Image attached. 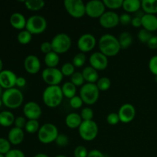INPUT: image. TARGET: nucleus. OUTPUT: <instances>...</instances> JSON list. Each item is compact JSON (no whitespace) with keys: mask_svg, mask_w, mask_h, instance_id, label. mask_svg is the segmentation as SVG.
I'll return each mask as SVG.
<instances>
[{"mask_svg":"<svg viewBox=\"0 0 157 157\" xmlns=\"http://www.w3.org/2000/svg\"><path fill=\"white\" fill-rule=\"evenodd\" d=\"M100 52L108 57H114L121 50L118 38L111 34H104L98 41Z\"/></svg>","mask_w":157,"mask_h":157,"instance_id":"f257e3e1","label":"nucleus"},{"mask_svg":"<svg viewBox=\"0 0 157 157\" xmlns=\"http://www.w3.org/2000/svg\"><path fill=\"white\" fill-rule=\"evenodd\" d=\"M64 98L62 90L59 85L48 86L42 94L44 104L50 108H55L61 104Z\"/></svg>","mask_w":157,"mask_h":157,"instance_id":"f03ea898","label":"nucleus"},{"mask_svg":"<svg viewBox=\"0 0 157 157\" xmlns=\"http://www.w3.org/2000/svg\"><path fill=\"white\" fill-rule=\"evenodd\" d=\"M1 99L2 104L8 108L16 109L22 104L24 96L19 89L13 87L5 90Z\"/></svg>","mask_w":157,"mask_h":157,"instance_id":"7ed1b4c3","label":"nucleus"},{"mask_svg":"<svg viewBox=\"0 0 157 157\" xmlns=\"http://www.w3.org/2000/svg\"><path fill=\"white\" fill-rule=\"evenodd\" d=\"M58 134V129L55 124L46 123L40 127L38 132V139L41 144H50L55 142Z\"/></svg>","mask_w":157,"mask_h":157,"instance_id":"20e7f679","label":"nucleus"},{"mask_svg":"<svg viewBox=\"0 0 157 157\" xmlns=\"http://www.w3.org/2000/svg\"><path fill=\"white\" fill-rule=\"evenodd\" d=\"M80 97L87 105H93L99 99L100 90L96 84L86 83L80 89Z\"/></svg>","mask_w":157,"mask_h":157,"instance_id":"39448f33","label":"nucleus"},{"mask_svg":"<svg viewBox=\"0 0 157 157\" xmlns=\"http://www.w3.org/2000/svg\"><path fill=\"white\" fill-rule=\"evenodd\" d=\"M47 26V20L44 16L33 15L27 19L25 29L32 35H39L46 30Z\"/></svg>","mask_w":157,"mask_h":157,"instance_id":"423d86ee","label":"nucleus"},{"mask_svg":"<svg viewBox=\"0 0 157 157\" xmlns=\"http://www.w3.org/2000/svg\"><path fill=\"white\" fill-rule=\"evenodd\" d=\"M52 50L58 55L66 53L71 47V38L65 33H58L55 35L52 41Z\"/></svg>","mask_w":157,"mask_h":157,"instance_id":"0eeeda50","label":"nucleus"},{"mask_svg":"<svg viewBox=\"0 0 157 157\" xmlns=\"http://www.w3.org/2000/svg\"><path fill=\"white\" fill-rule=\"evenodd\" d=\"M98 124L94 121H83L78 128L79 135L84 140L93 141L98 135Z\"/></svg>","mask_w":157,"mask_h":157,"instance_id":"6e6552de","label":"nucleus"},{"mask_svg":"<svg viewBox=\"0 0 157 157\" xmlns=\"http://www.w3.org/2000/svg\"><path fill=\"white\" fill-rule=\"evenodd\" d=\"M64 6L67 13L75 18H82L86 14L85 4L82 0H64Z\"/></svg>","mask_w":157,"mask_h":157,"instance_id":"1a4fd4ad","label":"nucleus"},{"mask_svg":"<svg viewBox=\"0 0 157 157\" xmlns=\"http://www.w3.org/2000/svg\"><path fill=\"white\" fill-rule=\"evenodd\" d=\"M42 80L48 86L59 85L62 81L64 75L61 71V69L57 67H46L41 73Z\"/></svg>","mask_w":157,"mask_h":157,"instance_id":"9d476101","label":"nucleus"},{"mask_svg":"<svg viewBox=\"0 0 157 157\" xmlns=\"http://www.w3.org/2000/svg\"><path fill=\"white\" fill-rule=\"evenodd\" d=\"M105 5L101 0H90L85 4L86 15L93 18H99L105 12Z\"/></svg>","mask_w":157,"mask_h":157,"instance_id":"9b49d317","label":"nucleus"},{"mask_svg":"<svg viewBox=\"0 0 157 157\" xmlns=\"http://www.w3.org/2000/svg\"><path fill=\"white\" fill-rule=\"evenodd\" d=\"M97 44V39L92 34L85 33L79 37L77 42L78 49L83 53L90 52L95 48Z\"/></svg>","mask_w":157,"mask_h":157,"instance_id":"f8f14e48","label":"nucleus"},{"mask_svg":"<svg viewBox=\"0 0 157 157\" xmlns=\"http://www.w3.org/2000/svg\"><path fill=\"white\" fill-rule=\"evenodd\" d=\"M99 23L104 29H113L120 23V15L113 11H107L100 17Z\"/></svg>","mask_w":157,"mask_h":157,"instance_id":"ddd939ff","label":"nucleus"},{"mask_svg":"<svg viewBox=\"0 0 157 157\" xmlns=\"http://www.w3.org/2000/svg\"><path fill=\"white\" fill-rule=\"evenodd\" d=\"M117 113L121 122L123 124H129L132 122L136 117V108L133 104L127 103L120 107Z\"/></svg>","mask_w":157,"mask_h":157,"instance_id":"4468645a","label":"nucleus"},{"mask_svg":"<svg viewBox=\"0 0 157 157\" xmlns=\"http://www.w3.org/2000/svg\"><path fill=\"white\" fill-rule=\"evenodd\" d=\"M89 63L98 71H104L108 66V58L101 52H94L89 58Z\"/></svg>","mask_w":157,"mask_h":157,"instance_id":"2eb2a0df","label":"nucleus"},{"mask_svg":"<svg viewBox=\"0 0 157 157\" xmlns=\"http://www.w3.org/2000/svg\"><path fill=\"white\" fill-rule=\"evenodd\" d=\"M23 113L25 117L29 120H36L38 121L42 114L41 106L35 101H29L24 105Z\"/></svg>","mask_w":157,"mask_h":157,"instance_id":"dca6fc26","label":"nucleus"},{"mask_svg":"<svg viewBox=\"0 0 157 157\" xmlns=\"http://www.w3.org/2000/svg\"><path fill=\"white\" fill-rule=\"evenodd\" d=\"M18 77L13 71L10 70H2L0 73V85L3 89L13 88L16 84Z\"/></svg>","mask_w":157,"mask_h":157,"instance_id":"f3484780","label":"nucleus"},{"mask_svg":"<svg viewBox=\"0 0 157 157\" xmlns=\"http://www.w3.org/2000/svg\"><path fill=\"white\" fill-rule=\"evenodd\" d=\"M41 64L39 58L34 55H29L25 58L24 67L28 73L35 75L41 70Z\"/></svg>","mask_w":157,"mask_h":157,"instance_id":"a211bd4d","label":"nucleus"},{"mask_svg":"<svg viewBox=\"0 0 157 157\" xmlns=\"http://www.w3.org/2000/svg\"><path fill=\"white\" fill-rule=\"evenodd\" d=\"M25 139V133L22 129L13 127L8 133V140L12 145H19Z\"/></svg>","mask_w":157,"mask_h":157,"instance_id":"6ab92c4d","label":"nucleus"},{"mask_svg":"<svg viewBox=\"0 0 157 157\" xmlns=\"http://www.w3.org/2000/svg\"><path fill=\"white\" fill-rule=\"evenodd\" d=\"M9 21H10L11 25L14 29L22 31L23 29H25L27 19L23 14L20 13V12H14L10 16Z\"/></svg>","mask_w":157,"mask_h":157,"instance_id":"aec40b11","label":"nucleus"},{"mask_svg":"<svg viewBox=\"0 0 157 157\" xmlns=\"http://www.w3.org/2000/svg\"><path fill=\"white\" fill-rule=\"evenodd\" d=\"M141 19L143 29L150 32H153L157 30V16L156 15L144 14Z\"/></svg>","mask_w":157,"mask_h":157,"instance_id":"412c9836","label":"nucleus"},{"mask_svg":"<svg viewBox=\"0 0 157 157\" xmlns=\"http://www.w3.org/2000/svg\"><path fill=\"white\" fill-rule=\"evenodd\" d=\"M83 120L81 115L78 113H70L67 115L65 118V124L70 129L79 128L81 124H82Z\"/></svg>","mask_w":157,"mask_h":157,"instance_id":"4be33fe9","label":"nucleus"},{"mask_svg":"<svg viewBox=\"0 0 157 157\" xmlns=\"http://www.w3.org/2000/svg\"><path fill=\"white\" fill-rule=\"evenodd\" d=\"M83 77L87 83L90 84H95L99 79L98 72L96 69L92 67L91 66H87L83 69L82 71Z\"/></svg>","mask_w":157,"mask_h":157,"instance_id":"5701e85b","label":"nucleus"},{"mask_svg":"<svg viewBox=\"0 0 157 157\" xmlns=\"http://www.w3.org/2000/svg\"><path fill=\"white\" fill-rule=\"evenodd\" d=\"M123 9L130 13H136L140 10L141 2L140 0H124Z\"/></svg>","mask_w":157,"mask_h":157,"instance_id":"b1692460","label":"nucleus"},{"mask_svg":"<svg viewBox=\"0 0 157 157\" xmlns=\"http://www.w3.org/2000/svg\"><path fill=\"white\" fill-rule=\"evenodd\" d=\"M141 9L145 14H157V0H143L141 1Z\"/></svg>","mask_w":157,"mask_h":157,"instance_id":"393cba45","label":"nucleus"},{"mask_svg":"<svg viewBox=\"0 0 157 157\" xmlns=\"http://www.w3.org/2000/svg\"><path fill=\"white\" fill-rule=\"evenodd\" d=\"M15 117L13 113L9 110H3L0 112V125L8 127L14 124Z\"/></svg>","mask_w":157,"mask_h":157,"instance_id":"a878e982","label":"nucleus"},{"mask_svg":"<svg viewBox=\"0 0 157 157\" xmlns=\"http://www.w3.org/2000/svg\"><path fill=\"white\" fill-rule=\"evenodd\" d=\"M44 61L48 67H56L60 61V56L55 52H51L44 55Z\"/></svg>","mask_w":157,"mask_h":157,"instance_id":"bb28decb","label":"nucleus"},{"mask_svg":"<svg viewBox=\"0 0 157 157\" xmlns=\"http://www.w3.org/2000/svg\"><path fill=\"white\" fill-rule=\"evenodd\" d=\"M121 49H127L132 44L133 41V35L128 32H124L120 34L118 38Z\"/></svg>","mask_w":157,"mask_h":157,"instance_id":"cd10ccee","label":"nucleus"},{"mask_svg":"<svg viewBox=\"0 0 157 157\" xmlns=\"http://www.w3.org/2000/svg\"><path fill=\"white\" fill-rule=\"evenodd\" d=\"M61 90L64 97L71 99L75 96H76L77 87L71 81H67L61 86Z\"/></svg>","mask_w":157,"mask_h":157,"instance_id":"c85d7f7f","label":"nucleus"},{"mask_svg":"<svg viewBox=\"0 0 157 157\" xmlns=\"http://www.w3.org/2000/svg\"><path fill=\"white\" fill-rule=\"evenodd\" d=\"M24 3L25 7L31 11H39L45 6V2L43 0H27Z\"/></svg>","mask_w":157,"mask_h":157,"instance_id":"c756f323","label":"nucleus"},{"mask_svg":"<svg viewBox=\"0 0 157 157\" xmlns=\"http://www.w3.org/2000/svg\"><path fill=\"white\" fill-rule=\"evenodd\" d=\"M40 129V125L38 121L36 120H29L26 123L25 130L27 133L33 134V133H38Z\"/></svg>","mask_w":157,"mask_h":157,"instance_id":"7c9ffc66","label":"nucleus"},{"mask_svg":"<svg viewBox=\"0 0 157 157\" xmlns=\"http://www.w3.org/2000/svg\"><path fill=\"white\" fill-rule=\"evenodd\" d=\"M18 41L21 44H28L31 42L32 39V34H31L29 31L22 30L18 34L17 36Z\"/></svg>","mask_w":157,"mask_h":157,"instance_id":"2f4dec72","label":"nucleus"},{"mask_svg":"<svg viewBox=\"0 0 157 157\" xmlns=\"http://www.w3.org/2000/svg\"><path fill=\"white\" fill-rule=\"evenodd\" d=\"M96 84L100 91H106L110 89V86H111V81H110V78L107 77H102L98 79Z\"/></svg>","mask_w":157,"mask_h":157,"instance_id":"473e14b6","label":"nucleus"},{"mask_svg":"<svg viewBox=\"0 0 157 157\" xmlns=\"http://www.w3.org/2000/svg\"><path fill=\"white\" fill-rule=\"evenodd\" d=\"M71 82L75 84L76 87H82L85 84V80L83 77L82 72L75 71L71 77Z\"/></svg>","mask_w":157,"mask_h":157,"instance_id":"72a5a7b5","label":"nucleus"},{"mask_svg":"<svg viewBox=\"0 0 157 157\" xmlns=\"http://www.w3.org/2000/svg\"><path fill=\"white\" fill-rule=\"evenodd\" d=\"M86 61V55L83 52L76 54L72 59V64L75 67H81L84 65Z\"/></svg>","mask_w":157,"mask_h":157,"instance_id":"f704fd0d","label":"nucleus"},{"mask_svg":"<svg viewBox=\"0 0 157 157\" xmlns=\"http://www.w3.org/2000/svg\"><path fill=\"white\" fill-rule=\"evenodd\" d=\"M153 36L152 32H149V31L146 30V29H142L138 32L137 33V38L140 42L144 43V44H147L148 41H150V38Z\"/></svg>","mask_w":157,"mask_h":157,"instance_id":"c9c22d12","label":"nucleus"},{"mask_svg":"<svg viewBox=\"0 0 157 157\" xmlns=\"http://www.w3.org/2000/svg\"><path fill=\"white\" fill-rule=\"evenodd\" d=\"M61 71L64 76L71 77L75 72V67L72 62H66L61 66Z\"/></svg>","mask_w":157,"mask_h":157,"instance_id":"e433bc0d","label":"nucleus"},{"mask_svg":"<svg viewBox=\"0 0 157 157\" xmlns=\"http://www.w3.org/2000/svg\"><path fill=\"white\" fill-rule=\"evenodd\" d=\"M80 115H81L83 121H92V120H93L94 113L93 110H92L90 107H84V108L81 110Z\"/></svg>","mask_w":157,"mask_h":157,"instance_id":"4c0bfd02","label":"nucleus"},{"mask_svg":"<svg viewBox=\"0 0 157 157\" xmlns=\"http://www.w3.org/2000/svg\"><path fill=\"white\" fill-rule=\"evenodd\" d=\"M105 7L110 9H118L123 6L124 0H104Z\"/></svg>","mask_w":157,"mask_h":157,"instance_id":"58836bf2","label":"nucleus"},{"mask_svg":"<svg viewBox=\"0 0 157 157\" xmlns=\"http://www.w3.org/2000/svg\"><path fill=\"white\" fill-rule=\"evenodd\" d=\"M11 150V144L9 140L2 137L0 138V154L6 155Z\"/></svg>","mask_w":157,"mask_h":157,"instance_id":"ea45409f","label":"nucleus"},{"mask_svg":"<svg viewBox=\"0 0 157 157\" xmlns=\"http://www.w3.org/2000/svg\"><path fill=\"white\" fill-rule=\"evenodd\" d=\"M69 104H70V106L74 109H79L81 108L83 106V104H84L83 100L81 99V98L80 96H75L74 98H72L71 99H70L69 101Z\"/></svg>","mask_w":157,"mask_h":157,"instance_id":"a19ab883","label":"nucleus"},{"mask_svg":"<svg viewBox=\"0 0 157 157\" xmlns=\"http://www.w3.org/2000/svg\"><path fill=\"white\" fill-rule=\"evenodd\" d=\"M74 156L75 157H87L88 151L84 146H78L74 150Z\"/></svg>","mask_w":157,"mask_h":157,"instance_id":"79ce46f5","label":"nucleus"},{"mask_svg":"<svg viewBox=\"0 0 157 157\" xmlns=\"http://www.w3.org/2000/svg\"><path fill=\"white\" fill-rule=\"evenodd\" d=\"M55 142L58 147H64L68 144L69 139L64 133H59Z\"/></svg>","mask_w":157,"mask_h":157,"instance_id":"37998d69","label":"nucleus"},{"mask_svg":"<svg viewBox=\"0 0 157 157\" xmlns=\"http://www.w3.org/2000/svg\"><path fill=\"white\" fill-rule=\"evenodd\" d=\"M107 124L111 126H114L119 124V122H121V121H120L118 113H115V112H112V113H109L107 116Z\"/></svg>","mask_w":157,"mask_h":157,"instance_id":"c03bdc74","label":"nucleus"},{"mask_svg":"<svg viewBox=\"0 0 157 157\" xmlns=\"http://www.w3.org/2000/svg\"><path fill=\"white\" fill-rule=\"evenodd\" d=\"M149 69L154 76H157V55H154L150 59Z\"/></svg>","mask_w":157,"mask_h":157,"instance_id":"a18cd8bd","label":"nucleus"},{"mask_svg":"<svg viewBox=\"0 0 157 157\" xmlns=\"http://www.w3.org/2000/svg\"><path fill=\"white\" fill-rule=\"evenodd\" d=\"M132 17L130 14L128 13H123L122 15H120V23L123 25H128L131 24Z\"/></svg>","mask_w":157,"mask_h":157,"instance_id":"49530a36","label":"nucleus"},{"mask_svg":"<svg viewBox=\"0 0 157 157\" xmlns=\"http://www.w3.org/2000/svg\"><path fill=\"white\" fill-rule=\"evenodd\" d=\"M5 157H25V155L21 150L18 149H12L9 153L5 155Z\"/></svg>","mask_w":157,"mask_h":157,"instance_id":"de8ad7c7","label":"nucleus"},{"mask_svg":"<svg viewBox=\"0 0 157 157\" xmlns=\"http://www.w3.org/2000/svg\"><path fill=\"white\" fill-rule=\"evenodd\" d=\"M26 123H27V121H26L25 118L24 117L19 116V117H15L14 124H15V127H18V128L22 129L23 130V128H25V127Z\"/></svg>","mask_w":157,"mask_h":157,"instance_id":"09e8293b","label":"nucleus"},{"mask_svg":"<svg viewBox=\"0 0 157 157\" xmlns=\"http://www.w3.org/2000/svg\"><path fill=\"white\" fill-rule=\"evenodd\" d=\"M40 50L42 53L44 54H48L49 52H52V43L51 41H44L40 45Z\"/></svg>","mask_w":157,"mask_h":157,"instance_id":"8fccbe9b","label":"nucleus"},{"mask_svg":"<svg viewBox=\"0 0 157 157\" xmlns=\"http://www.w3.org/2000/svg\"><path fill=\"white\" fill-rule=\"evenodd\" d=\"M147 46L149 48L152 50H156L157 49V35H153L150 41L147 43Z\"/></svg>","mask_w":157,"mask_h":157,"instance_id":"3c124183","label":"nucleus"},{"mask_svg":"<svg viewBox=\"0 0 157 157\" xmlns=\"http://www.w3.org/2000/svg\"><path fill=\"white\" fill-rule=\"evenodd\" d=\"M142 18H140V17L134 16L133 18H132V21L131 25L132 26L135 28H140L142 26Z\"/></svg>","mask_w":157,"mask_h":157,"instance_id":"603ef678","label":"nucleus"},{"mask_svg":"<svg viewBox=\"0 0 157 157\" xmlns=\"http://www.w3.org/2000/svg\"><path fill=\"white\" fill-rule=\"evenodd\" d=\"M87 157H105L104 153L98 150H92L88 152Z\"/></svg>","mask_w":157,"mask_h":157,"instance_id":"864d4df0","label":"nucleus"},{"mask_svg":"<svg viewBox=\"0 0 157 157\" xmlns=\"http://www.w3.org/2000/svg\"><path fill=\"white\" fill-rule=\"evenodd\" d=\"M26 84V79L24 77H18L16 80V84L15 86L18 87H25Z\"/></svg>","mask_w":157,"mask_h":157,"instance_id":"5fc2aeb1","label":"nucleus"},{"mask_svg":"<svg viewBox=\"0 0 157 157\" xmlns=\"http://www.w3.org/2000/svg\"><path fill=\"white\" fill-rule=\"evenodd\" d=\"M34 157H49L48 156L46 153H37L36 155H35Z\"/></svg>","mask_w":157,"mask_h":157,"instance_id":"6e6d98bb","label":"nucleus"},{"mask_svg":"<svg viewBox=\"0 0 157 157\" xmlns=\"http://www.w3.org/2000/svg\"><path fill=\"white\" fill-rule=\"evenodd\" d=\"M2 67H3V63H2V59L0 58V73L2 71Z\"/></svg>","mask_w":157,"mask_h":157,"instance_id":"4d7b16f0","label":"nucleus"},{"mask_svg":"<svg viewBox=\"0 0 157 157\" xmlns=\"http://www.w3.org/2000/svg\"><path fill=\"white\" fill-rule=\"evenodd\" d=\"M2 87H1V85H0V98H2V94H3V90H2Z\"/></svg>","mask_w":157,"mask_h":157,"instance_id":"13d9d810","label":"nucleus"},{"mask_svg":"<svg viewBox=\"0 0 157 157\" xmlns=\"http://www.w3.org/2000/svg\"><path fill=\"white\" fill-rule=\"evenodd\" d=\"M55 157H67V156H64V155H58V156H56Z\"/></svg>","mask_w":157,"mask_h":157,"instance_id":"bf43d9fd","label":"nucleus"},{"mask_svg":"<svg viewBox=\"0 0 157 157\" xmlns=\"http://www.w3.org/2000/svg\"><path fill=\"white\" fill-rule=\"evenodd\" d=\"M2 99L0 98V107H2Z\"/></svg>","mask_w":157,"mask_h":157,"instance_id":"052dcab7","label":"nucleus"},{"mask_svg":"<svg viewBox=\"0 0 157 157\" xmlns=\"http://www.w3.org/2000/svg\"><path fill=\"white\" fill-rule=\"evenodd\" d=\"M155 81H156V82H157V76H155Z\"/></svg>","mask_w":157,"mask_h":157,"instance_id":"680f3d73","label":"nucleus"},{"mask_svg":"<svg viewBox=\"0 0 157 157\" xmlns=\"http://www.w3.org/2000/svg\"><path fill=\"white\" fill-rule=\"evenodd\" d=\"M0 157H5V155H2V154H0Z\"/></svg>","mask_w":157,"mask_h":157,"instance_id":"e2e57ef3","label":"nucleus"}]
</instances>
